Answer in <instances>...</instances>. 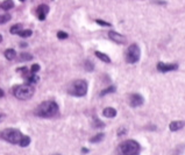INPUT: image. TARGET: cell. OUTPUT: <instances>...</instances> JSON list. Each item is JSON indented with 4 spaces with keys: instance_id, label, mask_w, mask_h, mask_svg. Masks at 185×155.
Returning <instances> with one entry per match:
<instances>
[{
    "instance_id": "cell-1",
    "label": "cell",
    "mask_w": 185,
    "mask_h": 155,
    "mask_svg": "<svg viewBox=\"0 0 185 155\" xmlns=\"http://www.w3.org/2000/svg\"><path fill=\"white\" fill-rule=\"evenodd\" d=\"M57 113L58 105L55 102H43L35 110V114L41 118H52Z\"/></svg>"
},
{
    "instance_id": "cell-2",
    "label": "cell",
    "mask_w": 185,
    "mask_h": 155,
    "mask_svg": "<svg viewBox=\"0 0 185 155\" xmlns=\"http://www.w3.org/2000/svg\"><path fill=\"white\" fill-rule=\"evenodd\" d=\"M140 145L135 140H126L119 145L118 154L119 155H138L140 153Z\"/></svg>"
},
{
    "instance_id": "cell-3",
    "label": "cell",
    "mask_w": 185,
    "mask_h": 155,
    "mask_svg": "<svg viewBox=\"0 0 185 155\" xmlns=\"http://www.w3.org/2000/svg\"><path fill=\"white\" fill-rule=\"evenodd\" d=\"M34 92V86L30 84H22V85H17L13 87V95L21 100H27L29 98H32Z\"/></svg>"
},
{
    "instance_id": "cell-4",
    "label": "cell",
    "mask_w": 185,
    "mask_h": 155,
    "mask_svg": "<svg viewBox=\"0 0 185 155\" xmlns=\"http://www.w3.org/2000/svg\"><path fill=\"white\" fill-rule=\"evenodd\" d=\"M68 92L71 96L76 97H84L87 93V83L84 79H77L72 82L68 87Z\"/></svg>"
},
{
    "instance_id": "cell-5",
    "label": "cell",
    "mask_w": 185,
    "mask_h": 155,
    "mask_svg": "<svg viewBox=\"0 0 185 155\" xmlns=\"http://www.w3.org/2000/svg\"><path fill=\"white\" fill-rule=\"evenodd\" d=\"M22 137V133L15 128H7V130H4L2 132H0V138L14 145L20 144Z\"/></svg>"
},
{
    "instance_id": "cell-6",
    "label": "cell",
    "mask_w": 185,
    "mask_h": 155,
    "mask_svg": "<svg viewBox=\"0 0 185 155\" xmlns=\"http://www.w3.org/2000/svg\"><path fill=\"white\" fill-rule=\"evenodd\" d=\"M140 55H141V50H140V47L138 45H132V46L128 47L127 52H126V61L128 63L134 64L136 62H139Z\"/></svg>"
},
{
    "instance_id": "cell-7",
    "label": "cell",
    "mask_w": 185,
    "mask_h": 155,
    "mask_svg": "<svg viewBox=\"0 0 185 155\" xmlns=\"http://www.w3.org/2000/svg\"><path fill=\"white\" fill-rule=\"evenodd\" d=\"M145 103V99L143 97L139 95V93H132L129 96V105L132 107H138V106H141L142 104Z\"/></svg>"
},
{
    "instance_id": "cell-8",
    "label": "cell",
    "mask_w": 185,
    "mask_h": 155,
    "mask_svg": "<svg viewBox=\"0 0 185 155\" xmlns=\"http://www.w3.org/2000/svg\"><path fill=\"white\" fill-rule=\"evenodd\" d=\"M178 69V64L177 63H163L160 62L157 64V70L161 72H168V71H174Z\"/></svg>"
},
{
    "instance_id": "cell-9",
    "label": "cell",
    "mask_w": 185,
    "mask_h": 155,
    "mask_svg": "<svg viewBox=\"0 0 185 155\" xmlns=\"http://www.w3.org/2000/svg\"><path fill=\"white\" fill-rule=\"evenodd\" d=\"M48 12H49V6L44 5V4H42L37 7V10H36V14H37V17H39V20L41 21H43V20H46V17L47 14H48Z\"/></svg>"
},
{
    "instance_id": "cell-10",
    "label": "cell",
    "mask_w": 185,
    "mask_h": 155,
    "mask_svg": "<svg viewBox=\"0 0 185 155\" xmlns=\"http://www.w3.org/2000/svg\"><path fill=\"white\" fill-rule=\"evenodd\" d=\"M108 36H110L111 40L116 42V43H119V45H123V43H126V37H125V36H122L121 34H119V33H116V32H113V30L108 32Z\"/></svg>"
},
{
    "instance_id": "cell-11",
    "label": "cell",
    "mask_w": 185,
    "mask_h": 155,
    "mask_svg": "<svg viewBox=\"0 0 185 155\" xmlns=\"http://www.w3.org/2000/svg\"><path fill=\"white\" fill-rule=\"evenodd\" d=\"M185 126V122L183 120H175V121H171V124H170V131L171 132H176V131H179L180 128H183Z\"/></svg>"
},
{
    "instance_id": "cell-12",
    "label": "cell",
    "mask_w": 185,
    "mask_h": 155,
    "mask_svg": "<svg viewBox=\"0 0 185 155\" xmlns=\"http://www.w3.org/2000/svg\"><path fill=\"white\" fill-rule=\"evenodd\" d=\"M103 114L106 117V118H114L116 115V110L113 109V107H106L103 111Z\"/></svg>"
},
{
    "instance_id": "cell-13",
    "label": "cell",
    "mask_w": 185,
    "mask_h": 155,
    "mask_svg": "<svg viewBox=\"0 0 185 155\" xmlns=\"http://www.w3.org/2000/svg\"><path fill=\"white\" fill-rule=\"evenodd\" d=\"M5 57L8 61H12L17 57V52L14 49H7V50H5Z\"/></svg>"
},
{
    "instance_id": "cell-14",
    "label": "cell",
    "mask_w": 185,
    "mask_h": 155,
    "mask_svg": "<svg viewBox=\"0 0 185 155\" xmlns=\"http://www.w3.org/2000/svg\"><path fill=\"white\" fill-rule=\"evenodd\" d=\"M96 56H97L99 60H101L103 62H105V63H111V58L108 57L106 54H104V52H96Z\"/></svg>"
},
{
    "instance_id": "cell-15",
    "label": "cell",
    "mask_w": 185,
    "mask_h": 155,
    "mask_svg": "<svg viewBox=\"0 0 185 155\" xmlns=\"http://www.w3.org/2000/svg\"><path fill=\"white\" fill-rule=\"evenodd\" d=\"M0 6H1L2 10L7 11V10H11V8L14 7V2H13V0H5Z\"/></svg>"
},
{
    "instance_id": "cell-16",
    "label": "cell",
    "mask_w": 185,
    "mask_h": 155,
    "mask_svg": "<svg viewBox=\"0 0 185 155\" xmlns=\"http://www.w3.org/2000/svg\"><path fill=\"white\" fill-rule=\"evenodd\" d=\"M27 79H28V84L33 85V84H35V83H37L40 78L37 77V75H35V74H32V75H27Z\"/></svg>"
},
{
    "instance_id": "cell-17",
    "label": "cell",
    "mask_w": 185,
    "mask_h": 155,
    "mask_svg": "<svg viewBox=\"0 0 185 155\" xmlns=\"http://www.w3.org/2000/svg\"><path fill=\"white\" fill-rule=\"evenodd\" d=\"M116 87L114 85H111L108 86L107 89H105V90H103V91L100 92V96L103 97V96H106V95H108V93H113V92H115Z\"/></svg>"
},
{
    "instance_id": "cell-18",
    "label": "cell",
    "mask_w": 185,
    "mask_h": 155,
    "mask_svg": "<svg viewBox=\"0 0 185 155\" xmlns=\"http://www.w3.org/2000/svg\"><path fill=\"white\" fill-rule=\"evenodd\" d=\"M104 138H105L104 133H98L97 135H94L93 138H91V140H90V141H91L92 144H96V142H100V141H101Z\"/></svg>"
},
{
    "instance_id": "cell-19",
    "label": "cell",
    "mask_w": 185,
    "mask_h": 155,
    "mask_svg": "<svg viewBox=\"0 0 185 155\" xmlns=\"http://www.w3.org/2000/svg\"><path fill=\"white\" fill-rule=\"evenodd\" d=\"M32 34H33V32H32L30 29H23V30H20V32L17 33V35H19L20 37H23V39H25V37H29Z\"/></svg>"
},
{
    "instance_id": "cell-20",
    "label": "cell",
    "mask_w": 185,
    "mask_h": 155,
    "mask_svg": "<svg viewBox=\"0 0 185 155\" xmlns=\"http://www.w3.org/2000/svg\"><path fill=\"white\" fill-rule=\"evenodd\" d=\"M22 28V25H20V23H17V25H14V26H12L11 29H9V32H11V34H17L20 30Z\"/></svg>"
},
{
    "instance_id": "cell-21",
    "label": "cell",
    "mask_w": 185,
    "mask_h": 155,
    "mask_svg": "<svg viewBox=\"0 0 185 155\" xmlns=\"http://www.w3.org/2000/svg\"><path fill=\"white\" fill-rule=\"evenodd\" d=\"M29 144H30V138H29V137H25V135H23L19 145H20L21 147H27Z\"/></svg>"
},
{
    "instance_id": "cell-22",
    "label": "cell",
    "mask_w": 185,
    "mask_h": 155,
    "mask_svg": "<svg viewBox=\"0 0 185 155\" xmlns=\"http://www.w3.org/2000/svg\"><path fill=\"white\" fill-rule=\"evenodd\" d=\"M30 60H33V56L30 54H25V52L21 54L19 57V61H30Z\"/></svg>"
},
{
    "instance_id": "cell-23",
    "label": "cell",
    "mask_w": 185,
    "mask_h": 155,
    "mask_svg": "<svg viewBox=\"0 0 185 155\" xmlns=\"http://www.w3.org/2000/svg\"><path fill=\"white\" fill-rule=\"evenodd\" d=\"M85 70L86 71H92L93 69H94V64L91 62V61H85Z\"/></svg>"
},
{
    "instance_id": "cell-24",
    "label": "cell",
    "mask_w": 185,
    "mask_h": 155,
    "mask_svg": "<svg viewBox=\"0 0 185 155\" xmlns=\"http://www.w3.org/2000/svg\"><path fill=\"white\" fill-rule=\"evenodd\" d=\"M93 126L96 127V128H103V127H104L105 125L103 124V122H101V121L99 120V119L94 118V121H93Z\"/></svg>"
},
{
    "instance_id": "cell-25",
    "label": "cell",
    "mask_w": 185,
    "mask_h": 155,
    "mask_svg": "<svg viewBox=\"0 0 185 155\" xmlns=\"http://www.w3.org/2000/svg\"><path fill=\"white\" fill-rule=\"evenodd\" d=\"M11 20V15L9 14H5V15H0V23H5Z\"/></svg>"
},
{
    "instance_id": "cell-26",
    "label": "cell",
    "mask_w": 185,
    "mask_h": 155,
    "mask_svg": "<svg viewBox=\"0 0 185 155\" xmlns=\"http://www.w3.org/2000/svg\"><path fill=\"white\" fill-rule=\"evenodd\" d=\"M57 37L59 40H65V39H68V34H66L65 32H58Z\"/></svg>"
},
{
    "instance_id": "cell-27",
    "label": "cell",
    "mask_w": 185,
    "mask_h": 155,
    "mask_svg": "<svg viewBox=\"0 0 185 155\" xmlns=\"http://www.w3.org/2000/svg\"><path fill=\"white\" fill-rule=\"evenodd\" d=\"M96 22L98 23V25H100V26H105V27H111V23L110 22H106V21H104V20H99V19H97V20H96Z\"/></svg>"
},
{
    "instance_id": "cell-28",
    "label": "cell",
    "mask_w": 185,
    "mask_h": 155,
    "mask_svg": "<svg viewBox=\"0 0 185 155\" xmlns=\"http://www.w3.org/2000/svg\"><path fill=\"white\" fill-rule=\"evenodd\" d=\"M39 70H40V65H39V64H34V65H32V69H30L32 74H36Z\"/></svg>"
},
{
    "instance_id": "cell-29",
    "label": "cell",
    "mask_w": 185,
    "mask_h": 155,
    "mask_svg": "<svg viewBox=\"0 0 185 155\" xmlns=\"http://www.w3.org/2000/svg\"><path fill=\"white\" fill-rule=\"evenodd\" d=\"M126 133H127L126 128H120V130H119V132H118V135L120 137V135H123V134H126Z\"/></svg>"
},
{
    "instance_id": "cell-30",
    "label": "cell",
    "mask_w": 185,
    "mask_h": 155,
    "mask_svg": "<svg viewBox=\"0 0 185 155\" xmlns=\"http://www.w3.org/2000/svg\"><path fill=\"white\" fill-rule=\"evenodd\" d=\"M5 118H6V114H4V113H0V122L4 120Z\"/></svg>"
},
{
    "instance_id": "cell-31",
    "label": "cell",
    "mask_w": 185,
    "mask_h": 155,
    "mask_svg": "<svg viewBox=\"0 0 185 155\" xmlns=\"http://www.w3.org/2000/svg\"><path fill=\"white\" fill-rule=\"evenodd\" d=\"M81 152L86 154V153H89V149H87V148H83V149H81Z\"/></svg>"
},
{
    "instance_id": "cell-32",
    "label": "cell",
    "mask_w": 185,
    "mask_h": 155,
    "mask_svg": "<svg viewBox=\"0 0 185 155\" xmlns=\"http://www.w3.org/2000/svg\"><path fill=\"white\" fill-rule=\"evenodd\" d=\"M4 96H5V93H4V91L0 89V97H4Z\"/></svg>"
},
{
    "instance_id": "cell-33",
    "label": "cell",
    "mask_w": 185,
    "mask_h": 155,
    "mask_svg": "<svg viewBox=\"0 0 185 155\" xmlns=\"http://www.w3.org/2000/svg\"><path fill=\"white\" fill-rule=\"evenodd\" d=\"M20 46H21V48H25V47H27V45H25V43H21Z\"/></svg>"
},
{
    "instance_id": "cell-34",
    "label": "cell",
    "mask_w": 185,
    "mask_h": 155,
    "mask_svg": "<svg viewBox=\"0 0 185 155\" xmlns=\"http://www.w3.org/2000/svg\"><path fill=\"white\" fill-rule=\"evenodd\" d=\"M1 41H2V36H1V35H0V42H1Z\"/></svg>"
},
{
    "instance_id": "cell-35",
    "label": "cell",
    "mask_w": 185,
    "mask_h": 155,
    "mask_svg": "<svg viewBox=\"0 0 185 155\" xmlns=\"http://www.w3.org/2000/svg\"><path fill=\"white\" fill-rule=\"evenodd\" d=\"M20 1H25V0H20Z\"/></svg>"
}]
</instances>
